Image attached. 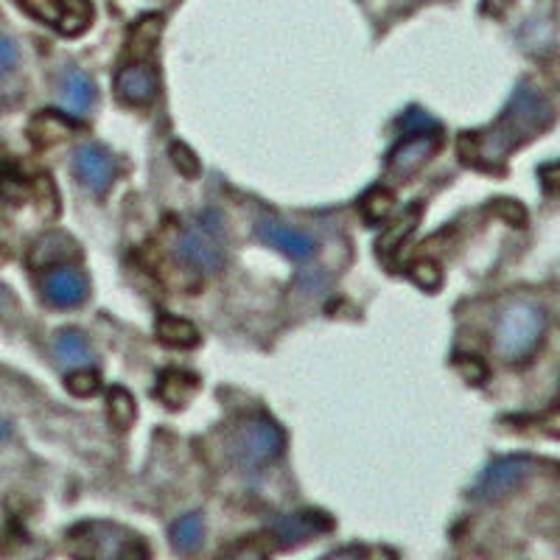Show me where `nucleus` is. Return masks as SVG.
Here are the masks:
<instances>
[{"label":"nucleus","instance_id":"obj_1","mask_svg":"<svg viewBox=\"0 0 560 560\" xmlns=\"http://www.w3.org/2000/svg\"><path fill=\"white\" fill-rule=\"evenodd\" d=\"M555 121L552 104L530 82H521L504 104L499 118L485 132H465L460 138V157L468 166L496 168L524 143L538 138Z\"/></svg>","mask_w":560,"mask_h":560},{"label":"nucleus","instance_id":"obj_2","mask_svg":"<svg viewBox=\"0 0 560 560\" xmlns=\"http://www.w3.org/2000/svg\"><path fill=\"white\" fill-rule=\"evenodd\" d=\"M546 314L530 300H513L502 308L493 328V350L507 364H521L541 348Z\"/></svg>","mask_w":560,"mask_h":560},{"label":"nucleus","instance_id":"obj_3","mask_svg":"<svg viewBox=\"0 0 560 560\" xmlns=\"http://www.w3.org/2000/svg\"><path fill=\"white\" fill-rule=\"evenodd\" d=\"M174 252L182 264L194 266L199 272H219L224 266V236L219 219L208 213L199 222L182 227L174 241Z\"/></svg>","mask_w":560,"mask_h":560},{"label":"nucleus","instance_id":"obj_4","mask_svg":"<svg viewBox=\"0 0 560 560\" xmlns=\"http://www.w3.org/2000/svg\"><path fill=\"white\" fill-rule=\"evenodd\" d=\"M230 457L244 468H261L266 462L278 460L283 451V432L272 420L266 418H247L236 426L230 434Z\"/></svg>","mask_w":560,"mask_h":560},{"label":"nucleus","instance_id":"obj_5","mask_svg":"<svg viewBox=\"0 0 560 560\" xmlns=\"http://www.w3.org/2000/svg\"><path fill=\"white\" fill-rule=\"evenodd\" d=\"M76 532L82 535L76 541H82L79 552L84 555H96V558H132V555L143 558V555H149L138 535H129L115 524H84Z\"/></svg>","mask_w":560,"mask_h":560},{"label":"nucleus","instance_id":"obj_6","mask_svg":"<svg viewBox=\"0 0 560 560\" xmlns=\"http://www.w3.org/2000/svg\"><path fill=\"white\" fill-rule=\"evenodd\" d=\"M31 17L48 26H56L62 34H79L90 23V3L87 0H17Z\"/></svg>","mask_w":560,"mask_h":560},{"label":"nucleus","instance_id":"obj_7","mask_svg":"<svg viewBox=\"0 0 560 560\" xmlns=\"http://www.w3.org/2000/svg\"><path fill=\"white\" fill-rule=\"evenodd\" d=\"M73 174L87 191L101 196L110 191L112 180H115V160L107 149H101L96 143H84L73 152Z\"/></svg>","mask_w":560,"mask_h":560},{"label":"nucleus","instance_id":"obj_8","mask_svg":"<svg viewBox=\"0 0 560 560\" xmlns=\"http://www.w3.org/2000/svg\"><path fill=\"white\" fill-rule=\"evenodd\" d=\"M530 476V462L524 457H504L485 468V474L476 479V499H502L507 493L521 488V482Z\"/></svg>","mask_w":560,"mask_h":560},{"label":"nucleus","instance_id":"obj_9","mask_svg":"<svg viewBox=\"0 0 560 560\" xmlns=\"http://www.w3.org/2000/svg\"><path fill=\"white\" fill-rule=\"evenodd\" d=\"M42 300L54 308H76L87 300V278L79 269L70 266H54L51 272H45L40 280Z\"/></svg>","mask_w":560,"mask_h":560},{"label":"nucleus","instance_id":"obj_10","mask_svg":"<svg viewBox=\"0 0 560 560\" xmlns=\"http://www.w3.org/2000/svg\"><path fill=\"white\" fill-rule=\"evenodd\" d=\"M440 146V135H434V129L426 132H409V138H404L390 154V174L398 180H409L415 171L429 163V157L437 152Z\"/></svg>","mask_w":560,"mask_h":560},{"label":"nucleus","instance_id":"obj_11","mask_svg":"<svg viewBox=\"0 0 560 560\" xmlns=\"http://www.w3.org/2000/svg\"><path fill=\"white\" fill-rule=\"evenodd\" d=\"M115 96L129 107H146L157 98V73L143 62H132L115 76Z\"/></svg>","mask_w":560,"mask_h":560},{"label":"nucleus","instance_id":"obj_12","mask_svg":"<svg viewBox=\"0 0 560 560\" xmlns=\"http://www.w3.org/2000/svg\"><path fill=\"white\" fill-rule=\"evenodd\" d=\"M255 236L266 241L269 247H275L283 255L289 258H297V261H306L317 252V241L314 236H308L303 230H294L289 224L275 222V219H261L258 227H255Z\"/></svg>","mask_w":560,"mask_h":560},{"label":"nucleus","instance_id":"obj_13","mask_svg":"<svg viewBox=\"0 0 560 560\" xmlns=\"http://www.w3.org/2000/svg\"><path fill=\"white\" fill-rule=\"evenodd\" d=\"M59 98H62V107H65L70 115L84 118L87 112L93 110V104H96V82H93L84 70H68V73L62 76Z\"/></svg>","mask_w":560,"mask_h":560},{"label":"nucleus","instance_id":"obj_14","mask_svg":"<svg viewBox=\"0 0 560 560\" xmlns=\"http://www.w3.org/2000/svg\"><path fill=\"white\" fill-rule=\"evenodd\" d=\"M73 258H79V247L65 233H48V236H42L31 247V255H28V261H31L34 269H54V266L68 264Z\"/></svg>","mask_w":560,"mask_h":560},{"label":"nucleus","instance_id":"obj_15","mask_svg":"<svg viewBox=\"0 0 560 560\" xmlns=\"http://www.w3.org/2000/svg\"><path fill=\"white\" fill-rule=\"evenodd\" d=\"M325 530H331V518H325L322 513H292L275 521L272 538H278L280 544H300Z\"/></svg>","mask_w":560,"mask_h":560},{"label":"nucleus","instance_id":"obj_16","mask_svg":"<svg viewBox=\"0 0 560 560\" xmlns=\"http://www.w3.org/2000/svg\"><path fill=\"white\" fill-rule=\"evenodd\" d=\"M28 135H31V140H34L37 146H54L59 140L73 135V121L65 118V115H59V112L42 110L31 118Z\"/></svg>","mask_w":560,"mask_h":560},{"label":"nucleus","instance_id":"obj_17","mask_svg":"<svg viewBox=\"0 0 560 560\" xmlns=\"http://www.w3.org/2000/svg\"><path fill=\"white\" fill-rule=\"evenodd\" d=\"M196 390H199V381L185 370H168L157 384V395L166 406H185Z\"/></svg>","mask_w":560,"mask_h":560},{"label":"nucleus","instance_id":"obj_18","mask_svg":"<svg viewBox=\"0 0 560 560\" xmlns=\"http://www.w3.org/2000/svg\"><path fill=\"white\" fill-rule=\"evenodd\" d=\"M56 359L62 367H90L93 362V348L79 331H62L56 336Z\"/></svg>","mask_w":560,"mask_h":560},{"label":"nucleus","instance_id":"obj_19","mask_svg":"<svg viewBox=\"0 0 560 560\" xmlns=\"http://www.w3.org/2000/svg\"><path fill=\"white\" fill-rule=\"evenodd\" d=\"M202 538H205V521L199 513H185L171 524V544L182 555L196 552L202 546Z\"/></svg>","mask_w":560,"mask_h":560},{"label":"nucleus","instance_id":"obj_20","mask_svg":"<svg viewBox=\"0 0 560 560\" xmlns=\"http://www.w3.org/2000/svg\"><path fill=\"white\" fill-rule=\"evenodd\" d=\"M157 339L163 345H168V348H194L196 342H199V331H196L194 322L163 314L157 320Z\"/></svg>","mask_w":560,"mask_h":560},{"label":"nucleus","instance_id":"obj_21","mask_svg":"<svg viewBox=\"0 0 560 560\" xmlns=\"http://www.w3.org/2000/svg\"><path fill=\"white\" fill-rule=\"evenodd\" d=\"M163 31V17L160 14H149L135 23L132 34H129V54L132 56H149L157 45V37Z\"/></svg>","mask_w":560,"mask_h":560},{"label":"nucleus","instance_id":"obj_22","mask_svg":"<svg viewBox=\"0 0 560 560\" xmlns=\"http://www.w3.org/2000/svg\"><path fill=\"white\" fill-rule=\"evenodd\" d=\"M107 415H110L112 426L126 429L135 420V398L132 392L124 387H110L107 390Z\"/></svg>","mask_w":560,"mask_h":560},{"label":"nucleus","instance_id":"obj_23","mask_svg":"<svg viewBox=\"0 0 560 560\" xmlns=\"http://www.w3.org/2000/svg\"><path fill=\"white\" fill-rule=\"evenodd\" d=\"M392 210H395V194L390 188H373L362 199V213L367 222H384L390 219Z\"/></svg>","mask_w":560,"mask_h":560},{"label":"nucleus","instance_id":"obj_24","mask_svg":"<svg viewBox=\"0 0 560 560\" xmlns=\"http://www.w3.org/2000/svg\"><path fill=\"white\" fill-rule=\"evenodd\" d=\"M65 387H68V392H73V395H79V398H90V395H96V392L101 390V378H98V373H93L90 367H79V370L70 373Z\"/></svg>","mask_w":560,"mask_h":560},{"label":"nucleus","instance_id":"obj_25","mask_svg":"<svg viewBox=\"0 0 560 560\" xmlns=\"http://www.w3.org/2000/svg\"><path fill=\"white\" fill-rule=\"evenodd\" d=\"M412 280L418 283L420 289H426V292H434V289L440 286V280H443L440 264H434V261H429V258H423V261H415V264H412Z\"/></svg>","mask_w":560,"mask_h":560},{"label":"nucleus","instance_id":"obj_26","mask_svg":"<svg viewBox=\"0 0 560 560\" xmlns=\"http://www.w3.org/2000/svg\"><path fill=\"white\" fill-rule=\"evenodd\" d=\"M168 154H171V163H174V168L180 171L182 177H196L199 174V160L185 143H171Z\"/></svg>","mask_w":560,"mask_h":560},{"label":"nucleus","instance_id":"obj_27","mask_svg":"<svg viewBox=\"0 0 560 560\" xmlns=\"http://www.w3.org/2000/svg\"><path fill=\"white\" fill-rule=\"evenodd\" d=\"M490 210L507 224H513V227H524V224H527V210H524V205L516 202V199H496Z\"/></svg>","mask_w":560,"mask_h":560},{"label":"nucleus","instance_id":"obj_28","mask_svg":"<svg viewBox=\"0 0 560 560\" xmlns=\"http://www.w3.org/2000/svg\"><path fill=\"white\" fill-rule=\"evenodd\" d=\"M415 213H418V208L409 210V213H406L401 222L395 224V227H390V230H387L384 236L378 238V250L387 252V250H392V247H398V244H401V238H404L406 233L412 230V222H415Z\"/></svg>","mask_w":560,"mask_h":560},{"label":"nucleus","instance_id":"obj_29","mask_svg":"<svg viewBox=\"0 0 560 560\" xmlns=\"http://www.w3.org/2000/svg\"><path fill=\"white\" fill-rule=\"evenodd\" d=\"M401 126L409 129V132H426V129H437V121L429 118L423 110H409V115L401 121Z\"/></svg>","mask_w":560,"mask_h":560},{"label":"nucleus","instance_id":"obj_30","mask_svg":"<svg viewBox=\"0 0 560 560\" xmlns=\"http://www.w3.org/2000/svg\"><path fill=\"white\" fill-rule=\"evenodd\" d=\"M460 373L468 378L471 384H482V381L488 378V367L479 362V359H462Z\"/></svg>","mask_w":560,"mask_h":560},{"label":"nucleus","instance_id":"obj_31","mask_svg":"<svg viewBox=\"0 0 560 560\" xmlns=\"http://www.w3.org/2000/svg\"><path fill=\"white\" fill-rule=\"evenodd\" d=\"M17 65V45L6 37H0V76Z\"/></svg>","mask_w":560,"mask_h":560},{"label":"nucleus","instance_id":"obj_32","mask_svg":"<svg viewBox=\"0 0 560 560\" xmlns=\"http://www.w3.org/2000/svg\"><path fill=\"white\" fill-rule=\"evenodd\" d=\"M541 177H544V182L549 185V188H555V191H560V163H555V166H544L541 168Z\"/></svg>","mask_w":560,"mask_h":560},{"label":"nucleus","instance_id":"obj_33","mask_svg":"<svg viewBox=\"0 0 560 560\" xmlns=\"http://www.w3.org/2000/svg\"><path fill=\"white\" fill-rule=\"evenodd\" d=\"M510 3H513V0H485L482 6H485V12L488 14L499 17V14H504L507 9H510Z\"/></svg>","mask_w":560,"mask_h":560},{"label":"nucleus","instance_id":"obj_34","mask_svg":"<svg viewBox=\"0 0 560 560\" xmlns=\"http://www.w3.org/2000/svg\"><path fill=\"white\" fill-rule=\"evenodd\" d=\"M12 434V429H9V423L6 420H0V440H6Z\"/></svg>","mask_w":560,"mask_h":560},{"label":"nucleus","instance_id":"obj_35","mask_svg":"<svg viewBox=\"0 0 560 560\" xmlns=\"http://www.w3.org/2000/svg\"><path fill=\"white\" fill-rule=\"evenodd\" d=\"M398 9H406V6H415V3H423V0H392Z\"/></svg>","mask_w":560,"mask_h":560},{"label":"nucleus","instance_id":"obj_36","mask_svg":"<svg viewBox=\"0 0 560 560\" xmlns=\"http://www.w3.org/2000/svg\"><path fill=\"white\" fill-rule=\"evenodd\" d=\"M6 306H9V292H6V289L0 286V311H3Z\"/></svg>","mask_w":560,"mask_h":560}]
</instances>
